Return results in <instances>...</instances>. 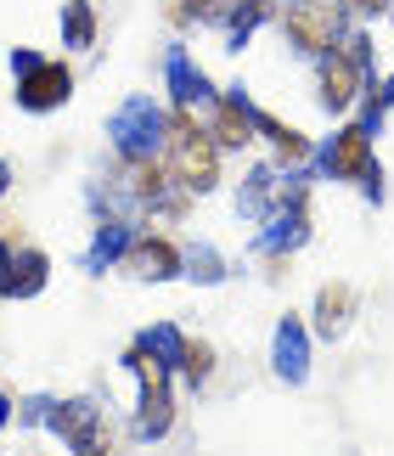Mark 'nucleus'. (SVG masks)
<instances>
[{
	"mask_svg": "<svg viewBox=\"0 0 394 456\" xmlns=\"http://www.w3.org/2000/svg\"><path fill=\"white\" fill-rule=\"evenodd\" d=\"M276 198H282V169L259 164V169L242 181V191H237V215H242V220H265V215L276 208Z\"/></svg>",
	"mask_w": 394,
	"mask_h": 456,
	"instance_id": "18",
	"label": "nucleus"
},
{
	"mask_svg": "<svg viewBox=\"0 0 394 456\" xmlns=\"http://www.w3.org/2000/svg\"><path fill=\"white\" fill-rule=\"evenodd\" d=\"M124 372H130L135 383H141V400H135V440H164V434L175 428V395H169V378L175 372H164L147 349H124Z\"/></svg>",
	"mask_w": 394,
	"mask_h": 456,
	"instance_id": "3",
	"label": "nucleus"
},
{
	"mask_svg": "<svg viewBox=\"0 0 394 456\" xmlns=\"http://www.w3.org/2000/svg\"><path fill=\"white\" fill-rule=\"evenodd\" d=\"M355 305H361V293H355L349 282H327V288H321L316 293V338H344V332H349V322H355Z\"/></svg>",
	"mask_w": 394,
	"mask_h": 456,
	"instance_id": "14",
	"label": "nucleus"
},
{
	"mask_svg": "<svg viewBox=\"0 0 394 456\" xmlns=\"http://www.w3.org/2000/svg\"><path fill=\"white\" fill-rule=\"evenodd\" d=\"M361 191H366L372 203H383V164H372V169L361 175Z\"/></svg>",
	"mask_w": 394,
	"mask_h": 456,
	"instance_id": "23",
	"label": "nucleus"
},
{
	"mask_svg": "<svg viewBox=\"0 0 394 456\" xmlns=\"http://www.w3.org/2000/svg\"><path fill=\"white\" fill-rule=\"evenodd\" d=\"M74 96V74L68 62H51V57H34L29 68H17V108L23 113H51Z\"/></svg>",
	"mask_w": 394,
	"mask_h": 456,
	"instance_id": "9",
	"label": "nucleus"
},
{
	"mask_svg": "<svg viewBox=\"0 0 394 456\" xmlns=\"http://www.w3.org/2000/svg\"><path fill=\"white\" fill-rule=\"evenodd\" d=\"M169 108L152 96H130L119 102L113 118H107V142L124 164H147V158H164V135H169Z\"/></svg>",
	"mask_w": 394,
	"mask_h": 456,
	"instance_id": "1",
	"label": "nucleus"
},
{
	"mask_svg": "<svg viewBox=\"0 0 394 456\" xmlns=\"http://www.w3.org/2000/svg\"><path fill=\"white\" fill-rule=\"evenodd\" d=\"M45 428L57 434V440H62L68 451H79V456H113V428H107V411L96 406L91 395L51 400Z\"/></svg>",
	"mask_w": 394,
	"mask_h": 456,
	"instance_id": "4",
	"label": "nucleus"
},
{
	"mask_svg": "<svg viewBox=\"0 0 394 456\" xmlns=\"http://www.w3.org/2000/svg\"><path fill=\"white\" fill-rule=\"evenodd\" d=\"M119 271H130L135 282H169V276H181V248L169 237H135Z\"/></svg>",
	"mask_w": 394,
	"mask_h": 456,
	"instance_id": "13",
	"label": "nucleus"
},
{
	"mask_svg": "<svg viewBox=\"0 0 394 456\" xmlns=\"http://www.w3.org/2000/svg\"><path fill=\"white\" fill-rule=\"evenodd\" d=\"M135 237H141V232H135L130 215H102V220H96V237H91V248H85L79 265L91 271V276H107L113 265H124V254L135 248Z\"/></svg>",
	"mask_w": 394,
	"mask_h": 456,
	"instance_id": "12",
	"label": "nucleus"
},
{
	"mask_svg": "<svg viewBox=\"0 0 394 456\" xmlns=\"http://www.w3.org/2000/svg\"><path fill=\"white\" fill-rule=\"evenodd\" d=\"M181 378L192 383V389H203V383L214 378V344H203V338H197V344L186 349V361H181Z\"/></svg>",
	"mask_w": 394,
	"mask_h": 456,
	"instance_id": "22",
	"label": "nucleus"
},
{
	"mask_svg": "<svg viewBox=\"0 0 394 456\" xmlns=\"http://www.w3.org/2000/svg\"><path fill=\"white\" fill-rule=\"evenodd\" d=\"M135 349H147V355L164 366V372H181V361H186V349H192V338L175 322H152V327H141L135 332Z\"/></svg>",
	"mask_w": 394,
	"mask_h": 456,
	"instance_id": "17",
	"label": "nucleus"
},
{
	"mask_svg": "<svg viewBox=\"0 0 394 456\" xmlns=\"http://www.w3.org/2000/svg\"><path fill=\"white\" fill-rule=\"evenodd\" d=\"M164 85H169V102H175V113H203L214 96V85H209V74L192 62V51L186 45H169L164 51Z\"/></svg>",
	"mask_w": 394,
	"mask_h": 456,
	"instance_id": "10",
	"label": "nucleus"
},
{
	"mask_svg": "<svg viewBox=\"0 0 394 456\" xmlns=\"http://www.w3.org/2000/svg\"><path fill=\"white\" fill-rule=\"evenodd\" d=\"M372 79H378V74H366V68L355 62L349 51H338V45L316 57V96H321V108H327V113H349Z\"/></svg>",
	"mask_w": 394,
	"mask_h": 456,
	"instance_id": "6",
	"label": "nucleus"
},
{
	"mask_svg": "<svg viewBox=\"0 0 394 456\" xmlns=\"http://www.w3.org/2000/svg\"><path fill=\"white\" fill-rule=\"evenodd\" d=\"M51 282V259L17 237H0V299H34Z\"/></svg>",
	"mask_w": 394,
	"mask_h": 456,
	"instance_id": "8",
	"label": "nucleus"
},
{
	"mask_svg": "<svg viewBox=\"0 0 394 456\" xmlns=\"http://www.w3.org/2000/svg\"><path fill=\"white\" fill-rule=\"evenodd\" d=\"M62 45L68 51H91L96 45V6L91 0H68L62 6Z\"/></svg>",
	"mask_w": 394,
	"mask_h": 456,
	"instance_id": "20",
	"label": "nucleus"
},
{
	"mask_svg": "<svg viewBox=\"0 0 394 456\" xmlns=\"http://www.w3.org/2000/svg\"><path fill=\"white\" fill-rule=\"evenodd\" d=\"M169 23L175 28H192V23H214V28H220V17L231 12V0H169Z\"/></svg>",
	"mask_w": 394,
	"mask_h": 456,
	"instance_id": "21",
	"label": "nucleus"
},
{
	"mask_svg": "<svg viewBox=\"0 0 394 456\" xmlns=\"http://www.w3.org/2000/svg\"><path fill=\"white\" fill-rule=\"evenodd\" d=\"M271 372L299 389L304 378H310V327L299 322V315H282L276 332H271Z\"/></svg>",
	"mask_w": 394,
	"mask_h": 456,
	"instance_id": "11",
	"label": "nucleus"
},
{
	"mask_svg": "<svg viewBox=\"0 0 394 456\" xmlns=\"http://www.w3.org/2000/svg\"><path fill=\"white\" fill-rule=\"evenodd\" d=\"M372 164H378V152H372V135L361 125H344L338 135H327L310 158V169H321L327 181H355V186H361V175Z\"/></svg>",
	"mask_w": 394,
	"mask_h": 456,
	"instance_id": "7",
	"label": "nucleus"
},
{
	"mask_svg": "<svg viewBox=\"0 0 394 456\" xmlns=\"http://www.w3.org/2000/svg\"><path fill=\"white\" fill-rule=\"evenodd\" d=\"M276 17V0H231V12L220 17V34H226V51H242L254 34Z\"/></svg>",
	"mask_w": 394,
	"mask_h": 456,
	"instance_id": "16",
	"label": "nucleus"
},
{
	"mask_svg": "<svg viewBox=\"0 0 394 456\" xmlns=\"http://www.w3.org/2000/svg\"><path fill=\"white\" fill-rule=\"evenodd\" d=\"M164 164L175 169V181H181L192 198H203V191L220 186V147L209 142L203 130L192 125L186 113L169 118V135H164Z\"/></svg>",
	"mask_w": 394,
	"mask_h": 456,
	"instance_id": "2",
	"label": "nucleus"
},
{
	"mask_svg": "<svg viewBox=\"0 0 394 456\" xmlns=\"http://www.w3.org/2000/svg\"><path fill=\"white\" fill-rule=\"evenodd\" d=\"M6 191H12V164L0 158V203H6Z\"/></svg>",
	"mask_w": 394,
	"mask_h": 456,
	"instance_id": "25",
	"label": "nucleus"
},
{
	"mask_svg": "<svg viewBox=\"0 0 394 456\" xmlns=\"http://www.w3.org/2000/svg\"><path fill=\"white\" fill-rule=\"evenodd\" d=\"M248 125H254V135H265V142H271V152H276V164H310V158H316V147L304 142V135H299L293 125H282L276 113H265V108H254V113H248Z\"/></svg>",
	"mask_w": 394,
	"mask_h": 456,
	"instance_id": "15",
	"label": "nucleus"
},
{
	"mask_svg": "<svg viewBox=\"0 0 394 456\" xmlns=\"http://www.w3.org/2000/svg\"><path fill=\"white\" fill-rule=\"evenodd\" d=\"M181 276L197 288H214V282H226L231 265H226V254L214 248V242H192V248H181Z\"/></svg>",
	"mask_w": 394,
	"mask_h": 456,
	"instance_id": "19",
	"label": "nucleus"
},
{
	"mask_svg": "<svg viewBox=\"0 0 394 456\" xmlns=\"http://www.w3.org/2000/svg\"><path fill=\"white\" fill-rule=\"evenodd\" d=\"M12 417H17V400H12L6 389H0V434H6V423H12Z\"/></svg>",
	"mask_w": 394,
	"mask_h": 456,
	"instance_id": "24",
	"label": "nucleus"
},
{
	"mask_svg": "<svg viewBox=\"0 0 394 456\" xmlns=\"http://www.w3.org/2000/svg\"><path fill=\"white\" fill-rule=\"evenodd\" d=\"M282 23H288V40L304 51V57H321V51H332L344 40L349 6L344 0H293V6L282 12Z\"/></svg>",
	"mask_w": 394,
	"mask_h": 456,
	"instance_id": "5",
	"label": "nucleus"
}]
</instances>
